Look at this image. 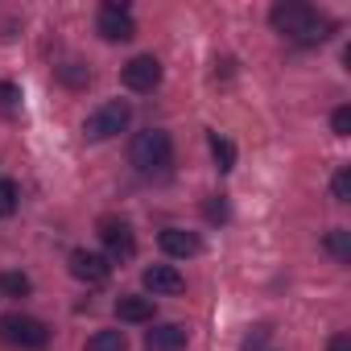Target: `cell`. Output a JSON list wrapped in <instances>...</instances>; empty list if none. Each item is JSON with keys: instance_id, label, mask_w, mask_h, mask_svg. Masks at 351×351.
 <instances>
[{"instance_id": "1", "label": "cell", "mask_w": 351, "mask_h": 351, "mask_svg": "<svg viewBox=\"0 0 351 351\" xmlns=\"http://www.w3.org/2000/svg\"><path fill=\"white\" fill-rule=\"evenodd\" d=\"M269 21H273V29H277V34H285V38H293V42H302V46H318V42H326V38H330V21H326V17H318L310 5H298V0L273 5Z\"/></svg>"}, {"instance_id": "2", "label": "cell", "mask_w": 351, "mask_h": 351, "mask_svg": "<svg viewBox=\"0 0 351 351\" xmlns=\"http://www.w3.org/2000/svg\"><path fill=\"white\" fill-rule=\"evenodd\" d=\"M169 157H173V141H169V132H165V128H145V132H136V136H132V145H128V161H132L141 173L165 169V165H169Z\"/></svg>"}, {"instance_id": "3", "label": "cell", "mask_w": 351, "mask_h": 351, "mask_svg": "<svg viewBox=\"0 0 351 351\" xmlns=\"http://www.w3.org/2000/svg\"><path fill=\"white\" fill-rule=\"evenodd\" d=\"M0 339L9 347H25V351H38L50 343V326L42 318H29V314H5L0 318Z\"/></svg>"}, {"instance_id": "4", "label": "cell", "mask_w": 351, "mask_h": 351, "mask_svg": "<svg viewBox=\"0 0 351 351\" xmlns=\"http://www.w3.org/2000/svg\"><path fill=\"white\" fill-rule=\"evenodd\" d=\"M128 120H132L128 99H108L104 108H95V112L87 116L83 132H87V141H112L116 132H124V128H128Z\"/></svg>"}, {"instance_id": "5", "label": "cell", "mask_w": 351, "mask_h": 351, "mask_svg": "<svg viewBox=\"0 0 351 351\" xmlns=\"http://www.w3.org/2000/svg\"><path fill=\"white\" fill-rule=\"evenodd\" d=\"M95 29H99V38H104V42H128V38L136 34V21H132L128 5H116V0H108V5L99 9Z\"/></svg>"}, {"instance_id": "6", "label": "cell", "mask_w": 351, "mask_h": 351, "mask_svg": "<svg viewBox=\"0 0 351 351\" xmlns=\"http://www.w3.org/2000/svg\"><path fill=\"white\" fill-rule=\"evenodd\" d=\"M120 75H124V87H128V91H153V87L161 83V62H157L153 54H136Z\"/></svg>"}, {"instance_id": "7", "label": "cell", "mask_w": 351, "mask_h": 351, "mask_svg": "<svg viewBox=\"0 0 351 351\" xmlns=\"http://www.w3.org/2000/svg\"><path fill=\"white\" fill-rule=\"evenodd\" d=\"M145 289H149L153 298H173V293L186 289V277L173 269V265H149V269H145Z\"/></svg>"}, {"instance_id": "8", "label": "cell", "mask_w": 351, "mask_h": 351, "mask_svg": "<svg viewBox=\"0 0 351 351\" xmlns=\"http://www.w3.org/2000/svg\"><path fill=\"white\" fill-rule=\"evenodd\" d=\"M71 273H75L79 281H87V285H99V281H108L112 265H108V256H99V252L75 248V252H71Z\"/></svg>"}, {"instance_id": "9", "label": "cell", "mask_w": 351, "mask_h": 351, "mask_svg": "<svg viewBox=\"0 0 351 351\" xmlns=\"http://www.w3.org/2000/svg\"><path fill=\"white\" fill-rule=\"evenodd\" d=\"M186 326L182 322H157L145 335V351H186Z\"/></svg>"}, {"instance_id": "10", "label": "cell", "mask_w": 351, "mask_h": 351, "mask_svg": "<svg viewBox=\"0 0 351 351\" xmlns=\"http://www.w3.org/2000/svg\"><path fill=\"white\" fill-rule=\"evenodd\" d=\"M99 240L108 244L112 256H132L136 252V236L124 219H99Z\"/></svg>"}, {"instance_id": "11", "label": "cell", "mask_w": 351, "mask_h": 351, "mask_svg": "<svg viewBox=\"0 0 351 351\" xmlns=\"http://www.w3.org/2000/svg\"><path fill=\"white\" fill-rule=\"evenodd\" d=\"M199 248H203V240H199L195 232H186V228H165V232H161V252H165V256L186 261V256H199Z\"/></svg>"}, {"instance_id": "12", "label": "cell", "mask_w": 351, "mask_h": 351, "mask_svg": "<svg viewBox=\"0 0 351 351\" xmlns=\"http://www.w3.org/2000/svg\"><path fill=\"white\" fill-rule=\"evenodd\" d=\"M153 314H157L153 298H141V293H124V298L116 302V318H120V322H153Z\"/></svg>"}, {"instance_id": "13", "label": "cell", "mask_w": 351, "mask_h": 351, "mask_svg": "<svg viewBox=\"0 0 351 351\" xmlns=\"http://www.w3.org/2000/svg\"><path fill=\"white\" fill-rule=\"evenodd\" d=\"M87 351H128V339L124 330H99L87 339Z\"/></svg>"}, {"instance_id": "14", "label": "cell", "mask_w": 351, "mask_h": 351, "mask_svg": "<svg viewBox=\"0 0 351 351\" xmlns=\"http://www.w3.org/2000/svg\"><path fill=\"white\" fill-rule=\"evenodd\" d=\"M211 153H215V165L228 173V169H236V145L228 141V136H219V132H211Z\"/></svg>"}, {"instance_id": "15", "label": "cell", "mask_w": 351, "mask_h": 351, "mask_svg": "<svg viewBox=\"0 0 351 351\" xmlns=\"http://www.w3.org/2000/svg\"><path fill=\"white\" fill-rule=\"evenodd\" d=\"M29 289H34V281L25 273H0V293L5 298H29Z\"/></svg>"}, {"instance_id": "16", "label": "cell", "mask_w": 351, "mask_h": 351, "mask_svg": "<svg viewBox=\"0 0 351 351\" xmlns=\"http://www.w3.org/2000/svg\"><path fill=\"white\" fill-rule=\"evenodd\" d=\"M326 252H330L335 261H351V232H343V228L326 232Z\"/></svg>"}, {"instance_id": "17", "label": "cell", "mask_w": 351, "mask_h": 351, "mask_svg": "<svg viewBox=\"0 0 351 351\" xmlns=\"http://www.w3.org/2000/svg\"><path fill=\"white\" fill-rule=\"evenodd\" d=\"M330 195H335V203H347V199H351V169H347V165H339V169H335V178H330Z\"/></svg>"}, {"instance_id": "18", "label": "cell", "mask_w": 351, "mask_h": 351, "mask_svg": "<svg viewBox=\"0 0 351 351\" xmlns=\"http://www.w3.org/2000/svg\"><path fill=\"white\" fill-rule=\"evenodd\" d=\"M58 75H62V83H66V87H87V83H91V71H87L83 62H66Z\"/></svg>"}, {"instance_id": "19", "label": "cell", "mask_w": 351, "mask_h": 351, "mask_svg": "<svg viewBox=\"0 0 351 351\" xmlns=\"http://www.w3.org/2000/svg\"><path fill=\"white\" fill-rule=\"evenodd\" d=\"M13 211H17V182L0 178V219H9Z\"/></svg>"}, {"instance_id": "20", "label": "cell", "mask_w": 351, "mask_h": 351, "mask_svg": "<svg viewBox=\"0 0 351 351\" xmlns=\"http://www.w3.org/2000/svg\"><path fill=\"white\" fill-rule=\"evenodd\" d=\"M330 128H335V136H347V132H351V108H335Z\"/></svg>"}, {"instance_id": "21", "label": "cell", "mask_w": 351, "mask_h": 351, "mask_svg": "<svg viewBox=\"0 0 351 351\" xmlns=\"http://www.w3.org/2000/svg\"><path fill=\"white\" fill-rule=\"evenodd\" d=\"M203 211H207V219H211V223H223V219H228V203H223V199H211Z\"/></svg>"}, {"instance_id": "22", "label": "cell", "mask_w": 351, "mask_h": 351, "mask_svg": "<svg viewBox=\"0 0 351 351\" xmlns=\"http://www.w3.org/2000/svg\"><path fill=\"white\" fill-rule=\"evenodd\" d=\"M21 104V91L13 83H0V108H17Z\"/></svg>"}, {"instance_id": "23", "label": "cell", "mask_w": 351, "mask_h": 351, "mask_svg": "<svg viewBox=\"0 0 351 351\" xmlns=\"http://www.w3.org/2000/svg\"><path fill=\"white\" fill-rule=\"evenodd\" d=\"M326 351H351V335H335Z\"/></svg>"}]
</instances>
